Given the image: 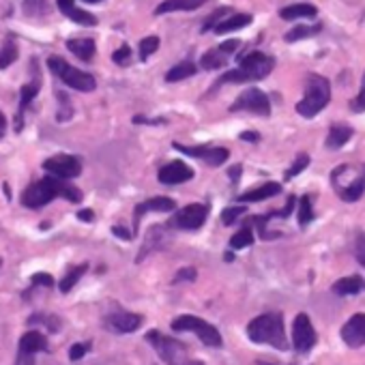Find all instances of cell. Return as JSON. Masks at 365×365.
<instances>
[{"label": "cell", "instance_id": "cell-19", "mask_svg": "<svg viewBox=\"0 0 365 365\" xmlns=\"http://www.w3.org/2000/svg\"><path fill=\"white\" fill-rule=\"evenodd\" d=\"M279 191H281V185L269 181V183H262L260 187H254V189L245 191L238 200H241V202H260V200H269V198L277 196Z\"/></svg>", "mask_w": 365, "mask_h": 365}, {"label": "cell", "instance_id": "cell-29", "mask_svg": "<svg viewBox=\"0 0 365 365\" xmlns=\"http://www.w3.org/2000/svg\"><path fill=\"white\" fill-rule=\"evenodd\" d=\"M335 191L340 193V198H342L344 202H357V200L363 196V191H365V179L357 177L350 185H346V187H342V189H335Z\"/></svg>", "mask_w": 365, "mask_h": 365}, {"label": "cell", "instance_id": "cell-11", "mask_svg": "<svg viewBox=\"0 0 365 365\" xmlns=\"http://www.w3.org/2000/svg\"><path fill=\"white\" fill-rule=\"evenodd\" d=\"M318 335L312 327V320L307 314H299L293 322V346L297 352H307L316 346Z\"/></svg>", "mask_w": 365, "mask_h": 365}, {"label": "cell", "instance_id": "cell-7", "mask_svg": "<svg viewBox=\"0 0 365 365\" xmlns=\"http://www.w3.org/2000/svg\"><path fill=\"white\" fill-rule=\"evenodd\" d=\"M146 342L153 344V348L159 352V357L164 359L168 365H187L191 361V359H187L185 344H181L172 338H166L164 333H159V331H148Z\"/></svg>", "mask_w": 365, "mask_h": 365}, {"label": "cell", "instance_id": "cell-6", "mask_svg": "<svg viewBox=\"0 0 365 365\" xmlns=\"http://www.w3.org/2000/svg\"><path fill=\"white\" fill-rule=\"evenodd\" d=\"M172 329L179 331V333H181V331H191V333H196V335L200 338L202 344H207V346H211V348H222V344H224L219 331L213 327V324H209L207 320H202V318H198V316L183 314V316L174 318V320H172Z\"/></svg>", "mask_w": 365, "mask_h": 365}, {"label": "cell", "instance_id": "cell-54", "mask_svg": "<svg viewBox=\"0 0 365 365\" xmlns=\"http://www.w3.org/2000/svg\"><path fill=\"white\" fill-rule=\"evenodd\" d=\"M187 365H205V363H202V361H189Z\"/></svg>", "mask_w": 365, "mask_h": 365}, {"label": "cell", "instance_id": "cell-41", "mask_svg": "<svg viewBox=\"0 0 365 365\" xmlns=\"http://www.w3.org/2000/svg\"><path fill=\"white\" fill-rule=\"evenodd\" d=\"M112 60L116 65H129L132 60V48L129 46H120L114 54H112Z\"/></svg>", "mask_w": 365, "mask_h": 365}, {"label": "cell", "instance_id": "cell-14", "mask_svg": "<svg viewBox=\"0 0 365 365\" xmlns=\"http://www.w3.org/2000/svg\"><path fill=\"white\" fill-rule=\"evenodd\" d=\"M148 211H157V213H170L174 211V200L166 198V196H157V198H148L142 205L136 207L134 211V228H140V219L148 213Z\"/></svg>", "mask_w": 365, "mask_h": 365}, {"label": "cell", "instance_id": "cell-24", "mask_svg": "<svg viewBox=\"0 0 365 365\" xmlns=\"http://www.w3.org/2000/svg\"><path fill=\"white\" fill-rule=\"evenodd\" d=\"M352 138V127H348V125H342V123H338V125H333L331 129H329V138H327V148H331V151H338V148H342L348 140Z\"/></svg>", "mask_w": 365, "mask_h": 365}, {"label": "cell", "instance_id": "cell-13", "mask_svg": "<svg viewBox=\"0 0 365 365\" xmlns=\"http://www.w3.org/2000/svg\"><path fill=\"white\" fill-rule=\"evenodd\" d=\"M140 324H142V316L132 312H116L105 318V327L116 333H134L136 329H140Z\"/></svg>", "mask_w": 365, "mask_h": 365}, {"label": "cell", "instance_id": "cell-5", "mask_svg": "<svg viewBox=\"0 0 365 365\" xmlns=\"http://www.w3.org/2000/svg\"><path fill=\"white\" fill-rule=\"evenodd\" d=\"M48 67H50V71H52L58 79H63V84H67L69 89H75V91H79V93H91V91L97 89V79H95L91 73L79 71V69L71 67V65H69L65 58H60V56H50V58H48Z\"/></svg>", "mask_w": 365, "mask_h": 365}, {"label": "cell", "instance_id": "cell-10", "mask_svg": "<svg viewBox=\"0 0 365 365\" xmlns=\"http://www.w3.org/2000/svg\"><path fill=\"white\" fill-rule=\"evenodd\" d=\"M207 217H209L207 205H187L170 219V226L179 230H198L205 226Z\"/></svg>", "mask_w": 365, "mask_h": 365}, {"label": "cell", "instance_id": "cell-4", "mask_svg": "<svg viewBox=\"0 0 365 365\" xmlns=\"http://www.w3.org/2000/svg\"><path fill=\"white\" fill-rule=\"evenodd\" d=\"M329 101H331V84H329V79L312 73L307 77V84H305V95L297 103V112L303 118H314L316 114H320L324 108L329 105Z\"/></svg>", "mask_w": 365, "mask_h": 365}, {"label": "cell", "instance_id": "cell-48", "mask_svg": "<svg viewBox=\"0 0 365 365\" xmlns=\"http://www.w3.org/2000/svg\"><path fill=\"white\" fill-rule=\"evenodd\" d=\"M15 365H34V354H28V352H20L18 354V361Z\"/></svg>", "mask_w": 365, "mask_h": 365}, {"label": "cell", "instance_id": "cell-20", "mask_svg": "<svg viewBox=\"0 0 365 365\" xmlns=\"http://www.w3.org/2000/svg\"><path fill=\"white\" fill-rule=\"evenodd\" d=\"M48 350V340L44 333L39 331H28L22 335L20 340V352H28V354H34V352H44Z\"/></svg>", "mask_w": 365, "mask_h": 365}, {"label": "cell", "instance_id": "cell-36", "mask_svg": "<svg viewBox=\"0 0 365 365\" xmlns=\"http://www.w3.org/2000/svg\"><path fill=\"white\" fill-rule=\"evenodd\" d=\"M309 166V155H305V153H301L297 159H295V164L286 170V174H283V179L286 181H290V179H295V177H299L305 168Z\"/></svg>", "mask_w": 365, "mask_h": 365}, {"label": "cell", "instance_id": "cell-23", "mask_svg": "<svg viewBox=\"0 0 365 365\" xmlns=\"http://www.w3.org/2000/svg\"><path fill=\"white\" fill-rule=\"evenodd\" d=\"M252 24V15L250 13H232L228 15L224 22H219L215 26V32L217 34H226V32H232V30H238V28H245Z\"/></svg>", "mask_w": 365, "mask_h": 365}, {"label": "cell", "instance_id": "cell-47", "mask_svg": "<svg viewBox=\"0 0 365 365\" xmlns=\"http://www.w3.org/2000/svg\"><path fill=\"white\" fill-rule=\"evenodd\" d=\"M238 46H241V41H236V39H230V41H226V44L219 46V50H222L224 54H232L234 50H238Z\"/></svg>", "mask_w": 365, "mask_h": 365}, {"label": "cell", "instance_id": "cell-1", "mask_svg": "<svg viewBox=\"0 0 365 365\" xmlns=\"http://www.w3.org/2000/svg\"><path fill=\"white\" fill-rule=\"evenodd\" d=\"M58 196H63L69 202L82 200V191H79L77 187H73L71 183H65L63 179H56V177H46L41 181L30 183L24 189L22 205L28 207V209H41V207L50 205V202Z\"/></svg>", "mask_w": 365, "mask_h": 365}, {"label": "cell", "instance_id": "cell-37", "mask_svg": "<svg viewBox=\"0 0 365 365\" xmlns=\"http://www.w3.org/2000/svg\"><path fill=\"white\" fill-rule=\"evenodd\" d=\"M314 219V211H312V200H309V196H303L301 200H299V224L305 228L309 222Z\"/></svg>", "mask_w": 365, "mask_h": 365}, {"label": "cell", "instance_id": "cell-34", "mask_svg": "<svg viewBox=\"0 0 365 365\" xmlns=\"http://www.w3.org/2000/svg\"><path fill=\"white\" fill-rule=\"evenodd\" d=\"M230 11H232L230 7H219L217 11H213V13H211V15L207 18V22H205V24H202V32H209V30H215V26H217L219 22H224V20H226L228 15H232Z\"/></svg>", "mask_w": 365, "mask_h": 365}, {"label": "cell", "instance_id": "cell-26", "mask_svg": "<svg viewBox=\"0 0 365 365\" xmlns=\"http://www.w3.org/2000/svg\"><path fill=\"white\" fill-rule=\"evenodd\" d=\"M252 222L254 219H248L245 226H243L232 238H230V248L232 250H243V248H250L254 243V232H252Z\"/></svg>", "mask_w": 365, "mask_h": 365}, {"label": "cell", "instance_id": "cell-42", "mask_svg": "<svg viewBox=\"0 0 365 365\" xmlns=\"http://www.w3.org/2000/svg\"><path fill=\"white\" fill-rule=\"evenodd\" d=\"M30 281H32V286H46V288H52L54 286V277L48 275V273H34L30 277Z\"/></svg>", "mask_w": 365, "mask_h": 365}, {"label": "cell", "instance_id": "cell-12", "mask_svg": "<svg viewBox=\"0 0 365 365\" xmlns=\"http://www.w3.org/2000/svg\"><path fill=\"white\" fill-rule=\"evenodd\" d=\"M342 340L350 348L365 346V314H354L342 327Z\"/></svg>", "mask_w": 365, "mask_h": 365}, {"label": "cell", "instance_id": "cell-55", "mask_svg": "<svg viewBox=\"0 0 365 365\" xmlns=\"http://www.w3.org/2000/svg\"><path fill=\"white\" fill-rule=\"evenodd\" d=\"M84 3H91V5H97V3H101V0H84Z\"/></svg>", "mask_w": 365, "mask_h": 365}, {"label": "cell", "instance_id": "cell-16", "mask_svg": "<svg viewBox=\"0 0 365 365\" xmlns=\"http://www.w3.org/2000/svg\"><path fill=\"white\" fill-rule=\"evenodd\" d=\"M58 9L63 11V15H67L69 20H73L79 26H97V18L89 11L77 9L75 0H58Z\"/></svg>", "mask_w": 365, "mask_h": 365}, {"label": "cell", "instance_id": "cell-3", "mask_svg": "<svg viewBox=\"0 0 365 365\" xmlns=\"http://www.w3.org/2000/svg\"><path fill=\"white\" fill-rule=\"evenodd\" d=\"M238 69H232V71H226L222 77H219V84H226V82H232V84H243V82H256V79H264L273 67H275V60L262 52H250L245 56H238Z\"/></svg>", "mask_w": 365, "mask_h": 365}, {"label": "cell", "instance_id": "cell-9", "mask_svg": "<svg viewBox=\"0 0 365 365\" xmlns=\"http://www.w3.org/2000/svg\"><path fill=\"white\" fill-rule=\"evenodd\" d=\"M44 170L50 172V177L69 181L79 177V172H82V161L73 155H54L44 161Z\"/></svg>", "mask_w": 365, "mask_h": 365}, {"label": "cell", "instance_id": "cell-21", "mask_svg": "<svg viewBox=\"0 0 365 365\" xmlns=\"http://www.w3.org/2000/svg\"><path fill=\"white\" fill-rule=\"evenodd\" d=\"M205 3L207 0H164L155 13L164 15V13H172V11H193V9H200Z\"/></svg>", "mask_w": 365, "mask_h": 365}, {"label": "cell", "instance_id": "cell-35", "mask_svg": "<svg viewBox=\"0 0 365 365\" xmlns=\"http://www.w3.org/2000/svg\"><path fill=\"white\" fill-rule=\"evenodd\" d=\"M230 157V153H228V148H219V146H211V151H209V155L205 157V164H209V166H213V168H217V166H222L224 161Z\"/></svg>", "mask_w": 365, "mask_h": 365}, {"label": "cell", "instance_id": "cell-49", "mask_svg": "<svg viewBox=\"0 0 365 365\" xmlns=\"http://www.w3.org/2000/svg\"><path fill=\"white\" fill-rule=\"evenodd\" d=\"M112 234H116L118 238H125V241H132V238H134V234H129L125 228H120V226H114V228H112Z\"/></svg>", "mask_w": 365, "mask_h": 365}, {"label": "cell", "instance_id": "cell-50", "mask_svg": "<svg viewBox=\"0 0 365 365\" xmlns=\"http://www.w3.org/2000/svg\"><path fill=\"white\" fill-rule=\"evenodd\" d=\"M77 217L82 219V222H93L95 213H93L91 209H84V211H79V213H77Z\"/></svg>", "mask_w": 365, "mask_h": 365}, {"label": "cell", "instance_id": "cell-43", "mask_svg": "<svg viewBox=\"0 0 365 365\" xmlns=\"http://www.w3.org/2000/svg\"><path fill=\"white\" fill-rule=\"evenodd\" d=\"M89 348H91V344H73L71 350H69V359L71 361H79L89 352Z\"/></svg>", "mask_w": 365, "mask_h": 365}, {"label": "cell", "instance_id": "cell-27", "mask_svg": "<svg viewBox=\"0 0 365 365\" xmlns=\"http://www.w3.org/2000/svg\"><path fill=\"white\" fill-rule=\"evenodd\" d=\"M193 73H196V65L191 60H183L166 73V82H181V79H187Z\"/></svg>", "mask_w": 365, "mask_h": 365}, {"label": "cell", "instance_id": "cell-18", "mask_svg": "<svg viewBox=\"0 0 365 365\" xmlns=\"http://www.w3.org/2000/svg\"><path fill=\"white\" fill-rule=\"evenodd\" d=\"M363 288H365V279L359 277V275H348V277H342L333 283V293L340 295V297L359 295Z\"/></svg>", "mask_w": 365, "mask_h": 365}, {"label": "cell", "instance_id": "cell-31", "mask_svg": "<svg viewBox=\"0 0 365 365\" xmlns=\"http://www.w3.org/2000/svg\"><path fill=\"white\" fill-rule=\"evenodd\" d=\"M18 54H20L18 44L13 41V39H7L5 46L0 48V69H7V67H11V65L18 60Z\"/></svg>", "mask_w": 365, "mask_h": 365}, {"label": "cell", "instance_id": "cell-44", "mask_svg": "<svg viewBox=\"0 0 365 365\" xmlns=\"http://www.w3.org/2000/svg\"><path fill=\"white\" fill-rule=\"evenodd\" d=\"M196 279V269L193 267H185L174 275V281H193Z\"/></svg>", "mask_w": 365, "mask_h": 365}, {"label": "cell", "instance_id": "cell-28", "mask_svg": "<svg viewBox=\"0 0 365 365\" xmlns=\"http://www.w3.org/2000/svg\"><path fill=\"white\" fill-rule=\"evenodd\" d=\"M226 63H228V54H224L219 48H215V50H209L205 56H202L200 67L207 69V71H213V69H222Z\"/></svg>", "mask_w": 365, "mask_h": 365}, {"label": "cell", "instance_id": "cell-8", "mask_svg": "<svg viewBox=\"0 0 365 365\" xmlns=\"http://www.w3.org/2000/svg\"><path fill=\"white\" fill-rule=\"evenodd\" d=\"M230 112H252L258 116H269L271 114V101L260 89H248L245 93L236 97Z\"/></svg>", "mask_w": 365, "mask_h": 365}, {"label": "cell", "instance_id": "cell-40", "mask_svg": "<svg viewBox=\"0 0 365 365\" xmlns=\"http://www.w3.org/2000/svg\"><path fill=\"white\" fill-rule=\"evenodd\" d=\"M245 215V207H228V209H224V213H222V222L226 224V226H232L238 217H243Z\"/></svg>", "mask_w": 365, "mask_h": 365}, {"label": "cell", "instance_id": "cell-45", "mask_svg": "<svg viewBox=\"0 0 365 365\" xmlns=\"http://www.w3.org/2000/svg\"><path fill=\"white\" fill-rule=\"evenodd\" d=\"M352 110H357V112H363V110H365V75H363V84H361V91H359L357 99L352 101Z\"/></svg>", "mask_w": 365, "mask_h": 365}, {"label": "cell", "instance_id": "cell-53", "mask_svg": "<svg viewBox=\"0 0 365 365\" xmlns=\"http://www.w3.org/2000/svg\"><path fill=\"white\" fill-rule=\"evenodd\" d=\"M5 134H7V118L3 112H0V138H3Z\"/></svg>", "mask_w": 365, "mask_h": 365}, {"label": "cell", "instance_id": "cell-52", "mask_svg": "<svg viewBox=\"0 0 365 365\" xmlns=\"http://www.w3.org/2000/svg\"><path fill=\"white\" fill-rule=\"evenodd\" d=\"M241 172H243V166H234V168H230V172H228V174H230V179L236 183V181H238V177H241Z\"/></svg>", "mask_w": 365, "mask_h": 365}, {"label": "cell", "instance_id": "cell-39", "mask_svg": "<svg viewBox=\"0 0 365 365\" xmlns=\"http://www.w3.org/2000/svg\"><path fill=\"white\" fill-rule=\"evenodd\" d=\"M28 322H30V324L41 322V324H46V327H48L50 331H58V327H60V320H58L56 316H48V314H34V316H30Z\"/></svg>", "mask_w": 365, "mask_h": 365}, {"label": "cell", "instance_id": "cell-51", "mask_svg": "<svg viewBox=\"0 0 365 365\" xmlns=\"http://www.w3.org/2000/svg\"><path fill=\"white\" fill-rule=\"evenodd\" d=\"M241 140H245V142H256V140H258V134H254V132H243V134H241Z\"/></svg>", "mask_w": 365, "mask_h": 365}, {"label": "cell", "instance_id": "cell-30", "mask_svg": "<svg viewBox=\"0 0 365 365\" xmlns=\"http://www.w3.org/2000/svg\"><path fill=\"white\" fill-rule=\"evenodd\" d=\"M89 271V264H79V267H73V269H69V273L60 279V283H58V288H60V293L63 295H67L75 283L79 281V277H82L84 273Z\"/></svg>", "mask_w": 365, "mask_h": 365}, {"label": "cell", "instance_id": "cell-2", "mask_svg": "<svg viewBox=\"0 0 365 365\" xmlns=\"http://www.w3.org/2000/svg\"><path fill=\"white\" fill-rule=\"evenodd\" d=\"M248 338L254 344H269V346L279 348V350L288 348L286 331H283V316L277 314V312L256 316L248 324Z\"/></svg>", "mask_w": 365, "mask_h": 365}, {"label": "cell", "instance_id": "cell-17", "mask_svg": "<svg viewBox=\"0 0 365 365\" xmlns=\"http://www.w3.org/2000/svg\"><path fill=\"white\" fill-rule=\"evenodd\" d=\"M39 89H41V82H39V77H37V79H32V82L24 84L22 91H20V110H18V118H15V129H18V132H22L24 112H26V108L32 103V99L37 97Z\"/></svg>", "mask_w": 365, "mask_h": 365}, {"label": "cell", "instance_id": "cell-32", "mask_svg": "<svg viewBox=\"0 0 365 365\" xmlns=\"http://www.w3.org/2000/svg\"><path fill=\"white\" fill-rule=\"evenodd\" d=\"M24 13L28 18H44L50 13L48 0H24Z\"/></svg>", "mask_w": 365, "mask_h": 365}, {"label": "cell", "instance_id": "cell-22", "mask_svg": "<svg viewBox=\"0 0 365 365\" xmlns=\"http://www.w3.org/2000/svg\"><path fill=\"white\" fill-rule=\"evenodd\" d=\"M67 48L71 54H75L79 60H93L95 56V41L93 39H69L67 41Z\"/></svg>", "mask_w": 365, "mask_h": 365}, {"label": "cell", "instance_id": "cell-46", "mask_svg": "<svg viewBox=\"0 0 365 365\" xmlns=\"http://www.w3.org/2000/svg\"><path fill=\"white\" fill-rule=\"evenodd\" d=\"M354 252H357V260L365 267V234H361V236L357 238V248H354Z\"/></svg>", "mask_w": 365, "mask_h": 365}, {"label": "cell", "instance_id": "cell-15", "mask_svg": "<svg viewBox=\"0 0 365 365\" xmlns=\"http://www.w3.org/2000/svg\"><path fill=\"white\" fill-rule=\"evenodd\" d=\"M157 179H159V183H164V185H179V183H185V181L193 179V170L189 166H185L183 161H172V164H166L164 168L159 170Z\"/></svg>", "mask_w": 365, "mask_h": 365}, {"label": "cell", "instance_id": "cell-25", "mask_svg": "<svg viewBox=\"0 0 365 365\" xmlns=\"http://www.w3.org/2000/svg\"><path fill=\"white\" fill-rule=\"evenodd\" d=\"M318 13V9L314 5H307V3H299V5H290V7H283L279 11L281 20H301V18H314Z\"/></svg>", "mask_w": 365, "mask_h": 365}, {"label": "cell", "instance_id": "cell-33", "mask_svg": "<svg viewBox=\"0 0 365 365\" xmlns=\"http://www.w3.org/2000/svg\"><path fill=\"white\" fill-rule=\"evenodd\" d=\"M320 24H316V26H295L290 32H286V41L288 44H293V41H301V39H307V37H314V34H318L320 32Z\"/></svg>", "mask_w": 365, "mask_h": 365}, {"label": "cell", "instance_id": "cell-38", "mask_svg": "<svg viewBox=\"0 0 365 365\" xmlns=\"http://www.w3.org/2000/svg\"><path fill=\"white\" fill-rule=\"evenodd\" d=\"M159 48V37L151 34V37H144L140 41V60H146L151 54H155Z\"/></svg>", "mask_w": 365, "mask_h": 365}]
</instances>
